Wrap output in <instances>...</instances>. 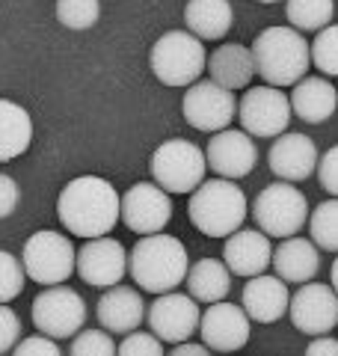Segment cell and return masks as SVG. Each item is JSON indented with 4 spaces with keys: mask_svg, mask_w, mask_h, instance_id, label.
Returning a JSON list of instances; mask_svg holds the SVG:
<instances>
[{
    "mask_svg": "<svg viewBox=\"0 0 338 356\" xmlns=\"http://www.w3.org/2000/svg\"><path fill=\"white\" fill-rule=\"evenodd\" d=\"M205 161L214 172L220 178H243L255 170V161H258V149L252 137L246 131H220L214 134L208 149H205Z\"/></svg>",
    "mask_w": 338,
    "mask_h": 356,
    "instance_id": "cell-17",
    "label": "cell"
},
{
    "mask_svg": "<svg viewBox=\"0 0 338 356\" xmlns=\"http://www.w3.org/2000/svg\"><path fill=\"white\" fill-rule=\"evenodd\" d=\"M202 344L217 353H234L250 341V315L238 303H214L199 321Z\"/></svg>",
    "mask_w": 338,
    "mask_h": 356,
    "instance_id": "cell-15",
    "label": "cell"
},
{
    "mask_svg": "<svg viewBox=\"0 0 338 356\" xmlns=\"http://www.w3.org/2000/svg\"><path fill=\"white\" fill-rule=\"evenodd\" d=\"M258 3H276V0H258Z\"/></svg>",
    "mask_w": 338,
    "mask_h": 356,
    "instance_id": "cell-42",
    "label": "cell"
},
{
    "mask_svg": "<svg viewBox=\"0 0 338 356\" xmlns=\"http://www.w3.org/2000/svg\"><path fill=\"white\" fill-rule=\"evenodd\" d=\"M77 273L92 288H116L128 273V252L116 238L86 241L77 252Z\"/></svg>",
    "mask_w": 338,
    "mask_h": 356,
    "instance_id": "cell-16",
    "label": "cell"
},
{
    "mask_svg": "<svg viewBox=\"0 0 338 356\" xmlns=\"http://www.w3.org/2000/svg\"><path fill=\"white\" fill-rule=\"evenodd\" d=\"M241 125L250 137H282L291 122V98L276 86H250L238 102Z\"/></svg>",
    "mask_w": 338,
    "mask_h": 356,
    "instance_id": "cell-10",
    "label": "cell"
},
{
    "mask_svg": "<svg viewBox=\"0 0 338 356\" xmlns=\"http://www.w3.org/2000/svg\"><path fill=\"white\" fill-rule=\"evenodd\" d=\"M190 222L208 238H232L246 220V196L229 178L202 181L187 202Z\"/></svg>",
    "mask_w": 338,
    "mask_h": 356,
    "instance_id": "cell-4",
    "label": "cell"
},
{
    "mask_svg": "<svg viewBox=\"0 0 338 356\" xmlns=\"http://www.w3.org/2000/svg\"><path fill=\"white\" fill-rule=\"evenodd\" d=\"M338 107V92L326 77H303L291 92V110L309 125H321Z\"/></svg>",
    "mask_w": 338,
    "mask_h": 356,
    "instance_id": "cell-24",
    "label": "cell"
},
{
    "mask_svg": "<svg viewBox=\"0 0 338 356\" xmlns=\"http://www.w3.org/2000/svg\"><path fill=\"white\" fill-rule=\"evenodd\" d=\"M98 15H101L98 0H56V21L69 30L95 27Z\"/></svg>",
    "mask_w": 338,
    "mask_h": 356,
    "instance_id": "cell-30",
    "label": "cell"
},
{
    "mask_svg": "<svg viewBox=\"0 0 338 356\" xmlns=\"http://www.w3.org/2000/svg\"><path fill=\"white\" fill-rule=\"evenodd\" d=\"M119 356H166V353H163V341L154 332L137 330L119 344Z\"/></svg>",
    "mask_w": 338,
    "mask_h": 356,
    "instance_id": "cell-34",
    "label": "cell"
},
{
    "mask_svg": "<svg viewBox=\"0 0 338 356\" xmlns=\"http://www.w3.org/2000/svg\"><path fill=\"white\" fill-rule=\"evenodd\" d=\"M318 178H321V187L326 193H332L338 199V146H332L330 152L321 158L318 163Z\"/></svg>",
    "mask_w": 338,
    "mask_h": 356,
    "instance_id": "cell-36",
    "label": "cell"
},
{
    "mask_svg": "<svg viewBox=\"0 0 338 356\" xmlns=\"http://www.w3.org/2000/svg\"><path fill=\"white\" fill-rule=\"evenodd\" d=\"M273 270L288 285H309L321 270V252L309 238L294 235L273 250Z\"/></svg>",
    "mask_w": 338,
    "mask_h": 356,
    "instance_id": "cell-22",
    "label": "cell"
},
{
    "mask_svg": "<svg viewBox=\"0 0 338 356\" xmlns=\"http://www.w3.org/2000/svg\"><path fill=\"white\" fill-rule=\"evenodd\" d=\"M312 65H318V72L338 77V24H330L318 33V39L312 42Z\"/></svg>",
    "mask_w": 338,
    "mask_h": 356,
    "instance_id": "cell-31",
    "label": "cell"
},
{
    "mask_svg": "<svg viewBox=\"0 0 338 356\" xmlns=\"http://www.w3.org/2000/svg\"><path fill=\"white\" fill-rule=\"evenodd\" d=\"M152 332L166 344H184L199 330V303L190 294H161L145 312Z\"/></svg>",
    "mask_w": 338,
    "mask_h": 356,
    "instance_id": "cell-13",
    "label": "cell"
},
{
    "mask_svg": "<svg viewBox=\"0 0 338 356\" xmlns=\"http://www.w3.org/2000/svg\"><path fill=\"white\" fill-rule=\"evenodd\" d=\"M208 72L211 81L220 83L223 89H246L255 74V60H252V48H243L238 42H225L220 48H214L208 57Z\"/></svg>",
    "mask_w": 338,
    "mask_h": 356,
    "instance_id": "cell-23",
    "label": "cell"
},
{
    "mask_svg": "<svg viewBox=\"0 0 338 356\" xmlns=\"http://www.w3.org/2000/svg\"><path fill=\"white\" fill-rule=\"evenodd\" d=\"M335 3L332 0H288L285 15L291 21V27L300 33H321L332 24Z\"/></svg>",
    "mask_w": 338,
    "mask_h": 356,
    "instance_id": "cell-28",
    "label": "cell"
},
{
    "mask_svg": "<svg viewBox=\"0 0 338 356\" xmlns=\"http://www.w3.org/2000/svg\"><path fill=\"white\" fill-rule=\"evenodd\" d=\"M21 264H24V270L33 282L54 288V285H63L77 270V250L60 232L42 229L24 241Z\"/></svg>",
    "mask_w": 338,
    "mask_h": 356,
    "instance_id": "cell-8",
    "label": "cell"
},
{
    "mask_svg": "<svg viewBox=\"0 0 338 356\" xmlns=\"http://www.w3.org/2000/svg\"><path fill=\"white\" fill-rule=\"evenodd\" d=\"M24 280H27V270L15 255H9L6 250H0V303H9L15 300L21 291H24Z\"/></svg>",
    "mask_w": 338,
    "mask_h": 356,
    "instance_id": "cell-33",
    "label": "cell"
},
{
    "mask_svg": "<svg viewBox=\"0 0 338 356\" xmlns=\"http://www.w3.org/2000/svg\"><path fill=\"white\" fill-rule=\"evenodd\" d=\"M30 315L42 336H48L54 341L74 339L86 324V303L69 285H54V288H45L33 300Z\"/></svg>",
    "mask_w": 338,
    "mask_h": 356,
    "instance_id": "cell-9",
    "label": "cell"
},
{
    "mask_svg": "<svg viewBox=\"0 0 338 356\" xmlns=\"http://www.w3.org/2000/svg\"><path fill=\"white\" fill-rule=\"evenodd\" d=\"M252 217L258 222V232L267 238H294L309 220V202L294 184L273 181L267 184L252 202Z\"/></svg>",
    "mask_w": 338,
    "mask_h": 356,
    "instance_id": "cell-6",
    "label": "cell"
},
{
    "mask_svg": "<svg viewBox=\"0 0 338 356\" xmlns=\"http://www.w3.org/2000/svg\"><path fill=\"white\" fill-rule=\"evenodd\" d=\"M152 74L166 86H193L208 69V54L202 39L187 30H169L152 44Z\"/></svg>",
    "mask_w": 338,
    "mask_h": 356,
    "instance_id": "cell-5",
    "label": "cell"
},
{
    "mask_svg": "<svg viewBox=\"0 0 338 356\" xmlns=\"http://www.w3.org/2000/svg\"><path fill=\"white\" fill-rule=\"evenodd\" d=\"M223 261L234 276H243V280H255L261 276L270 261H273V247H270V238L258 229H241L234 232L232 238H225L223 247Z\"/></svg>",
    "mask_w": 338,
    "mask_h": 356,
    "instance_id": "cell-19",
    "label": "cell"
},
{
    "mask_svg": "<svg viewBox=\"0 0 338 356\" xmlns=\"http://www.w3.org/2000/svg\"><path fill=\"white\" fill-rule=\"evenodd\" d=\"M252 60L267 86H297L312 65V44L294 27H267L252 42Z\"/></svg>",
    "mask_w": 338,
    "mask_h": 356,
    "instance_id": "cell-3",
    "label": "cell"
},
{
    "mask_svg": "<svg viewBox=\"0 0 338 356\" xmlns=\"http://www.w3.org/2000/svg\"><path fill=\"white\" fill-rule=\"evenodd\" d=\"M306 356H338V339H330V336L314 339L306 348Z\"/></svg>",
    "mask_w": 338,
    "mask_h": 356,
    "instance_id": "cell-39",
    "label": "cell"
},
{
    "mask_svg": "<svg viewBox=\"0 0 338 356\" xmlns=\"http://www.w3.org/2000/svg\"><path fill=\"white\" fill-rule=\"evenodd\" d=\"M145 303L137 288H128V285H116V288H107L101 300L95 303V315H98V324L104 327L107 332H119V336H131L137 332V327L145 321Z\"/></svg>",
    "mask_w": 338,
    "mask_h": 356,
    "instance_id": "cell-20",
    "label": "cell"
},
{
    "mask_svg": "<svg viewBox=\"0 0 338 356\" xmlns=\"http://www.w3.org/2000/svg\"><path fill=\"white\" fill-rule=\"evenodd\" d=\"M182 110L190 128L205 131V134H220L232 125L234 110H238V98H234L232 89H223L220 83L199 81L193 86H187Z\"/></svg>",
    "mask_w": 338,
    "mask_h": 356,
    "instance_id": "cell-11",
    "label": "cell"
},
{
    "mask_svg": "<svg viewBox=\"0 0 338 356\" xmlns=\"http://www.w3.org/2000/svg\"><path fill=\"white\" fill-rule=\"evenodd\" d=\"M169 217H172V202L169 193L161 191L154 181H140L128 187V193L122 196V220L131 232L137 235H161L166 229Z\"/></svg>",
    "mask_w": 338,
    "mask_h": 356,
    "instance_id": "cell-14",
    "label": "cell"
},
{
    "mask_svg": "<svg viewBox=\"0 0 338 356\" xmlns=\"http://www.w3.org/2000/svg\"><path fill=\"white\" fill-rule=\"evenodd\" d=\"M21 341V321L9 306L0 303V356L15 350Z\"/></svg>",
    "mask_w": 338,
    "mask_h": 356,
    "instance_id": "cell-35",
    "label": "cell"
},
{
    "mask_svg": "<svg viewBox=\"0 0 338 356\" xmlns=\"http://www.w3.org/2000/svg\"><path fill=\"white\" fill-rule=\"evenodd\" d=\"M56 214H60L63 229H69L77 238H107V232L122 217V196L107 178L77 175L60 191Z\"/></svg>",
    "mask_w": 338,
    "mask_h": 356,
    "instance_id": "cell-1",
    "label": "cell"
},
{
    "mask_svg": "<svg viewBox=\"0 0 338 356\" xmlns=\"http://www.w3.org/2000/svg\"><path fill=\"white\" fill-rule=\"evenodd\" d=\"M33 140V119L21 104L0 98V163L21 158Z\"/></svg>",
    "mask_w": 338,
    "mask_h": 356,
    "instance_id": "cell-26",
    "label": "cell"
},
{
    "mask_svg": "<svg viewBox=\"0 0 338 356\" xmlns=\"http://www.w3.org/2000/svg\"><path fill=\"white\" fill-rule=\"evenodd\" d=\"M187 291L199 303H223L232 291V270L220 259H199L187 270Z\"/></svg>",
    "mask_w": 338,
    "mask_h": 356,
    "instance_id": "cell-25",
    "label": "cell"
},
{
    "mask_svg": "<svg viewBox=\"0 0 338 356\" xmlns=\"http://www.w3.org/2000/svg\"><path fill=\"white\" fill-rule=\"evenodd\" d=\"M152 178L166 193H193L205 181V152L190 140H166L152 154Z\"/></svg>",
    "mask_w": 338,
    "mask_h": 356,
    "instance_id": "cell-7",
    "label": "cell"
},
{
    "mask_svg": "<svg viewBox=\"0 0 338 356\" xmlns=\"http://www.w3.org/2000/svg\"><path fill=\"white\" fill-rule=\"evenodd\" d=\"M69 356H119V344H113L107 330H81L72 341Z\"/></svg>",
    "mask_w": 338,
    "mask_h": 356,
    "instance_id": "cell-32",
    "label": "cell"
},
{
    "mask_svg": "<svg viewBox=\"0 0 338 356\" xmlns=\"http://www.w3.org/2000/svg\"><path fill=\"white\" fill-rule=\"evenodd\" d=\"M241 300L250 321H258V324H276L291 309L288 282H282L279 276H264V273L255 276V280H246Z\"/></svg>",
    "mask_w": 338,
    "mask_h": 356,
    "instance_id": "cell-21",
    "label": "cell"
},
{
    "mask_svg": "<svg viewBox=\"0 0 338 356\" xmlns=\"http://www.w3.org/2000/svg\"><path fill=\"white\" fill-rule=\"evenodd\" d=\"M166 356H214V350H211V348H205V344L184 341V344H175V348L169 350Z\"/></svg>",
    "mask_w": 338,
    "mask_h": 356,
    "instance_id": "cell-40",
    "label": "cell"
},
{
    "mask_svg": "<svg viewBox=\"0 0 338 356\" xmlns=\"http://www.w3.org/2000/svg\"><path fill=\"white\" fill-rule=\"evenodd\" d=\"M15 208H18V184H15V178L0 172V220L9 217Z\"/></svg>",
    "mask_w": 338,
    "mask_h": 356,
    "instance_id": "cell-38",
    "label": "cell"
},
{
    "mask_svg": "<svg viewBox=\"0 0 338 356\" xmlns=\"http://www.w3.org/2000/svg\"><path fill=\"white\" fill-rule=\"evenodd\" d=\"M291 324L306 336H330L338 327V294L332 291V285L323 282H309L291 297Z\"/></svg>",
    "mask_w": 338,
    "mask_h": 356,
    "instance_id": "cell-12",
    "label": "cell"
},
{
    "mask_svg": "<svg viewBox=\"0 0 338 356\" xmlns=\"http://www.w3.org/2000/svg\"><path fill=\"white\" fill-rule=\"evenodd\" d=\"M13 356H63L56 341L48 336H30L24 341H18V348L13 350Z\"/></svg>",
    "mask_w": 338,
    "mask_h": 356,
    "instance_id": "cell-37",
    "label": "cell"
},
{
    "mask_svg": "<svg viewBox=\"0 0 338 356\" xmlns=\"http://www.w3.org/2000/svg\"><path fill=\"white\" fill-rule=\"evenodd\" d=\"M330 280H332V291L338 294V259L332 261V270H330Z\"/></svg>",
    "mask_w": 338,
    "mask_h": 356,
    "instance_id": "cell-41",
    "label": "cell"
},
{
    "mask_svg": "<svg viewBox=\"0 0 338 356\" xmlns=\"http://www.w3.org/2000/svg\"><path fill=\"white\" fill-rule=\"evenodd\" d=\"M270 172L282 181H306L318 170V146L306 134H282L267 152Z\"/></svg>",
    "mask_w": 338,
    "mask_h": 356,
    "instance_id": "cell-18",
    "label": "cell"
},
{
    "mask_svg": "<svg viewBox=\"0 0 338 356\" xmlns=\"http://www.w3.org/2000/svg\"><path fill=\"white\" fill-rule=\"evenodd\" d=\"M128 270L143 291L172 294L187 280L190 261L184 243L172 235H145L134 243L128 255Z\"/></svg>",
    "mask_w": 338,
    "mask_h": 356,
    "instance_id": "cell-2",
    "label": "cell"
},
{
    "mask_svg": "<svg viewBox=\"0 0 338 356\" xmlns=\"http://www.w3.org/2000/svg\"><path fill=\"white\" fill-rule=\"evenodd\" d=\"M309 235L318 250L338 252V199L321 202L309 214Z\"/></svg>",
    "mask_w": 338,
    "mask_h": 356,
    "instance_id": "cell-29",
    "label": "cell"
},
{
    "mask_svg": "<svg viewBox=\"0 0 338 356\" xmlns=\"http://www.w3.org/2000/svg\"><path fill=\"white\" fill-rule=\"evenodd\" d=\"M187 30L196 39H223L232 30V3L229 0H190L184 9Z\"/></svg>",
    "mask_w": 338,
    "mask_h": 356,
    "instance_id": "cell-27",
    "label": "cell"
}]
</instances>
